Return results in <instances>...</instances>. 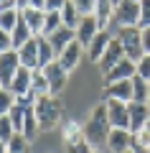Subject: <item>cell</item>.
<instances>
[{"instance_id": "obj_32", "label": "cell", "mask_w": 150, "mask_h": 153, "mask_svg": "<svg viewBox=\"0 0 150 153\" xmlns=\"http://www.w3.org/2000/svg\"><path fill=\"white\" fill-rule=\"evenodd\" d=\"M13 135H16V128H13L10 117H8V115H0V140L8 143Z\"/></svg>"}, {"instance_id": "obj_42", "label": "cell", "mask_w": 150, "mask_h": 153, "mask_svg": "<svg viewBox=\"0 0 150 153\" xmlns=\"http://www.w3.org/2000/svg\"><path fill=\"white\" fill-rule=\"evenodd\" d=\"M16 3H18V8H21V10H23V8H28V5H31V0H16Z\"/></svg>"}, {"instance_id": "obj_2", "label": "cell", "mask_w": 150, "mask_h": 153, "mask_svg": "<svg viewBox=\"0 0 150 153\" xmlns=\"http://www.w3.org/2000/svg\"><path fill=\"white\" fill-rule=\"evenodd\" d=\"M33 110H36V117H38L41 130H54V128L59 125L61 115H64V105H61L59 94H43V97H36Z\"/></svg>"}, {"instance_id": "obj_35", "label": "cell", "mask_w": 150, "mask_h": 153, "mask_svg": "<svg viewBox=\"0 0 150 153\" xmlns=\"http://www.w3.org/2000/svg\"><path fill=\"white\" fill-rule=\"evenodd\" d=\"M140 28L150 26V0H140Z\"/></svg>"}, {"instance_id": "obj_46", "label": "cell", "mask_w": 150, "mask_h": 153, "mask_svg": "<svg viewBox=\"0 0 150 153\" xmlns=\"http://www.w3.org/2000/svg\"><path fill=\"white\" fill-rule=\"evenodd\" d=\"M0 89H5V87H3V82H0Z\"/></svg>"}, {"instance_id": "obj_23", "label": "cell", "mask_w": 150, "mask_h": 153, "mask_svg": "<svg viewBox=\"0 0 150 153\" xmlns=\"http://www.w3.org/2000/svg\"><path fill=\"white\" fill-rule=\"evenodd\" d=\"M61 23H64L66 28H71V31H76V26L81 23V13L76 10V5L71 0H66V5L61 8Z\"/></svg>"}, {"instance_id": "obj_29", "label": "cell", "mask_w": 150, "mask_h": 153, "mask_svg": "<svg viewBox=\"0 0 150 153\" xmlns=\"http://www.w3.org/2000/svg\"><path fill=\"white\" fill-rule=\"evenodd\" d=\"M148 94H150L148 79H143V76L135 74L132 76V100H135V102H148Z\"/></svg>"}, {"instance_id": "obj_43", "label": "cell", "mask_w": 150, "mask_h": 153, "mask_svg": "<svg viewBox=\"0 0 150 153\" xmlns=\"http://www.w3.org/2000/svg\"><path fill=\"white\" fill-rule=\"evenodd\" d=\"M0 153H8V143H3V140H0Z\"/></svg>"}, {"instance_id": "obj_6", "label": "cell", "mask_w": 150, "mask_h": 153, "mask_svg": "<svg viewBox=\"0 0 150 153\" xmlns=\"http://www.w3.org/2000/svg\"><path fill=\"white\" fill-rule=\"evenodd\" d=\"M120 26H137L140 23V3H135V0H122L117 8H115V21Z\"/></svg>"}, {"instance_id": "obj_21", "label": "cell", "mask_w": 150, "mask_h": 153, "mask_svg": "<svg viewBox=\"0 0 150 153\" xmlns=\"http://www.w3.org/2000/svg\"><path fill=\"white\" fill-rule=\"evenodd\" d=\"M59 56H56L54 46H51V41H48L46 36H38V69H43V66H48L51 61H56Z\"/></svg>"}, {"instance_id": "obj_18", "label": "cell", "mask_w": 150, "mask_h": 153, "mask_svg": "<svg viewBox=\"0 0 150 153\" xmlns=\"http://www.w3.org/2000/svg\"><path fill=\"white\" fill-rule=\"evenodd\" d=\"M21 18L28 23V28L33 31V36H43V23H46V10H36V8H23Z\"/></svg>"}, {"instance_id": "obj_10", "label": "cell", "mask_w": 150, "mask_h": 153, "mask_svg": "<svg viewBox=\"0 0 150 153\" xmlns=\"http://www.w3.org/2000/svg\"><path fill=\"white\" fill-rule=\"evenodd\" d=\"M84 51H86V49H84V46H81L79 41L74 38V41H71V44H69V46H66V49L59 54V64L64 66L66 71H74L76 66L81 64V56H84Z\"/></svg>"}, {"instance_id": "obj_45", "label": "cell", "mask_w": 150, "mask_h": 153, "mask_svg": "<svg viewBox=\"0 0 150 153\" xmlns=\"http://www.w3.org/2000/svg\"><path fill=\"white\" fill-rule=\"evenodd\" d=\"M148 84H150V82H148ZM148 110H150V94H148Z\"/></svg>"}, {"instance_id": "obj_22", "label": "cell", "mask_w": 150, "mask_h": 153, "mask_svg": "<svg viewBox=\"0 0 150 153\" xmlns=\"http://www.w3.org/2000/svg\"><path fill=\"white\" fill-rule=\"evenodd\" d=\"M130 151L132 153H150V123L143 130L132 133V143H130Z\"/></svg>"}, {"instance_id": "obj_5", "label": "cell", "mask_w": 150, "mask_h": 153, "mask_svg": "<svg viewBox=\"0 0 150 153\" xmlns=\"http://www.w3.org/2000/svg\"><path fill=\"white\" fill-rule=\"evenodd\" d=\"M107 105V115H109V125L120 128V130H130V110L127 102H120V100H102Z\"/></svg>"}, {"instance_id": "obj_34", "label": "cell", "mask_w": 150, "mask_h": 153, "mask_svg": "<svg viewBox=\"0 0 150 153\" xmlns=\"http://www.w3.org/2000/svg\"><path fill=\"white\" fill-rule=\"evenodd\" d=\"M76 5V10L81 13V18L84 16H94V5H97V0H71Z\"/></svg>"}, {"instance_id": "obj_4", "label": "cell", "mask_w": 150, "mask_h": 153, "mask_svg": "<svg viewBox=\"0 0 150 153\" xmlns=\"http://www.w3.org/2000/svg\"><path fill=\"white\" fill-rule=\"evenodd\" d=\"M122 59H127V56H125V46H122V41L115 36L112 41H109L107 51L102 54V59L97 61V66H99V71H102V76L107 74V71H112V69H115V66H117Z\"/></svg>"}, {"instance_id": "obj_30", "label": "cell", "mask_w": 150, "mask_h": 153, "mask_svg": "<svg viewBox=\"0 0 150 153\" xmlns=\"http://www.w3.org/2000/svg\"><path fill=\"white\" fill-rule=\"evenodd\" d=\"M61 10H48L46 13V23H43V36H51L56 28H61Z\"/></svg>"}, {"instance_id": "obj_40", "label": "cell", "mask_w": 150, "mask_h": 153, "mask_svg": "<svg viewBox=\"0 0 150 153\" xmlns=\"http://www.w3.org/2000/svg\"><path fill=\"white\" fill-rule=\"evenodd\" d=\"M66 5V0H46V13L48 10H61Z\"/></svg>"}, {"instance_id": "obj_33", "label": "cell", "mask_w": 150, "mask_h": 153, "mask_svg": "<svg viewBox=\"0 0 150 153\" xmlns=\"http://www.w3.org/2000/svg\"><path fill=\"white\" fill-rule=\"evenodd\" d=\"M13 105H16V94L10 89H0V115H8Z\"/></svg>"}, {"instance_id": "obj_19", "label": "cell", "mask_w": 150, "mask_h": 153, "mask_svg": "<svg viewBox=\"0 0 150 153\" xmlns=\"http://www.w3.org/2000/svg\"><path fill=\"white\" fill-rule=\"evenodd\" d=\"M94 18H97V23H99V31H107L109 23L115 21V5H112V0H97Z\"/></svg>"}, {"instance_id": "obj_8", "label": "cell", "mask_w": 150, "mask_h": 153, "mask_svg": "<svg viewBox=\"0 0 150 153\" xmlns=\"http://www.w3.org/2000/svg\"><path fill=\"white\" fill-rule=\"evenodd\" d=\"M43 74L48 79V87H51V94H59L61 89L66 87V79H69V71L59 64V59L51 61L48 66H43Z\"/></svg>"}, {"instance_id": "obj_20", "label": "cell", "mask_w": 150, "mask_h": 153, "mask_svg": "<svg viewBox=\"0 0 150 153\" xmlns=\"http://www.w3.org/2000/svg\"><path fill=\"white\" fill-rule=\"evenodd\" d=\"M48 41H51V46H54V51H56V56L61 54V51L66 49V46L71 44L76 38V31H71V28H66V26H61V28H56L51 36H46Z\"/></svg>"}, {"instance_id": "obj_12", "label": "cell", "mask_w": 150, "mask_h": 153, "mask_svg": "<svg viewBox=\"0 0 150 153\" xmlns=\"http://www.w3.org/2000/svg\"><path fill=\"white\" fill-rule=\"evenodd\" d=\"M130 143H132V130H120V128H112L107 135V148L109 153H127Z\"/></svg>"}, {"instance_id": "obj_25", "label": "cell", "mask_w": 150, "mask_h": 153, "mask_svg": "<svg viewBox=\"0 0 150 153\" xmlns=\"http://www.w3.org/2000/svg\"><path fill=\"white\" fill-rule=\"evenodd\" d=\"M10 36H13V49L18 51L23 44H26V41H31V38H33V31L28 28V23L21 18V21H18V26L13 28V33H10Z\"/></svg>"}, {"instance_id": "obj_50", "label": "cell", "mask_w": 150, "mask_h": 153, "mask_svg": "<svg viewBox=\"0 0 150 153\" xmlns=\"http://www.w3.org/2000/svg\"><path fill=\"white\" fill-rule=\"evenodd\" d=\"M127 153H132V151H127Z\"/></svg>"}, {"instance_id": "obj_36", "label": "cell", "mask_w": 150, "mask_h": 153, "mask_svg": "<svg viewBox=\"0 0 150 153\" xmlns=\"http://www.w3.org/2000/svg\"><path fill=\"white\" fill-rule=\"evenodd\" d=\"M137 76H143V79L150 82V54H145L143 59L137 61Z\"/></svg>"}, {"instance_id": "obj_31", "label": "cell", "mask_w": 150, "mask_h": 153, "mask_svg": "<svg viewBox=\"0 0 150 153\" xmlns=\"http://www.w3.org/2000/svg\"><path fill=\"white\" fill-rule=\"evenodd\" d=\"M28 138L23 133H16V135L8 140V153H28Z\"/></svg>"}, {"instance_id": "obj_15", "label": "cell", "mask_w": 150, "mask_h": 153, "mask_svg": "<svg viewBox=\"0 0 150 153\" xmlns=\"http://www.w3.org/2000/svg\"><path fill=\"white\" fill-rule=\"evenodd\" d=\"M31 79H33V69H28V66H18L16 76H13V82H10V92L16 94V97H23V94L31 92Z\"/></svg>"}, {"instance_id": "obj_27", "label": "cell", "mask_w": 150, "mask_h": 153, "mask_svg": "<svg viewBox=\"0 0 150 153\" xmlns=\"http://www.w3.org/2000/svg\"><path fill=\"white\" fill-rule=\"evenodd\" d=\"M41 133V125H38V117H36V110L28 107L26 112V120H23V135L28 138V140H36V135Z\"/></svg>"}, {"instance_id": "obj_28", "label": "cell", "mask_w": 150, "mask_h": 153, "mask_svg": "<svg viewBox=\"0 0 150 153\" xmlns=\"http://www.w3.org/2000/svg\"><path fill=\"white\" fill-rule=\"evenodd\" d=\"M21 21V8H8V10H0V28L8 33H13V28Z\"/></svg>"}, {"instance_id": "obj_1", "label": "cell", "mask_w": 150, "mask_h": 153, "mask_svg": "<svg viewBox=\"0 0 150 153\" xmlns=\"http://www.w3.org/2000/svg\"><path fill=\"white\" fill-rule=\"evenodd\" d=\"M112 130L109 125V115H107V105L97 102V107L92 110L89 120L84 123V138L94 151H99V146H107V135Z\"/></svg>"}, {"instance_id": "obj_37", "label": "cell", "mask_w": 150, "mask_h": 153, "mask_svg": "<svg viewBox=\"0 0 150 153\" xmlns=\"http://www.w3.org/2000/svg\"><path fill=\"white\" fill-rule=\"evenodd\" d=\"M66 153H94V148H92L86 140H81V143H71V146H66Z\"/></svg>"}, {"instance_id": "obj_11", "label": "cell", "mask_w": 150, "mask_h": 153, "mask_svg": "<svg viewBox=\"0 0 150 153\" xmlns=\"http://www.w3.org/2000/svg\"><path fill=\"white\" fill-rule=\"evenodd\" d=\"M127 110H130V130L137 133L143 130L145 125L150 123V110H148V102H127Z\"/></svg>"}, {"instance_id": "obj_26", "label": "cell", "mask_w": 150, "mask_h": 153, "mask_svg": "<svg viewBox=\"0 0 150 153\" xmlns=\"http://www.w3.org/2000/svg\"><path fill=\"white\" fill-rule=\"evenodd\" d=\"M31 92L36 94V97H43V94H51V87H48V79H46V74H43V69H33Z\"/></svg>"}, {"instance_id": "obj_7", "label": "cell", "mask_w": 150, "mask_h": 153, "mask_svg": "<svg viewBox=\"0 0 150 153\" xmlns=\"http://www.w3.org/2000/svg\"><path fill=\"white\" fill-rule=\"evenodd\" d=\"M18 66H21V56H18L16 49L3 51V54H0V82H3V87H5V89L10 87V82H13V76H16Z\"/></svg>"}, {"instance_id": "obj_14", "label": "cell", "mask_w": 150, "mask_h": 153, "mask_svg": "<svg viewBox=\"0 0 150 153\" xmlns=\"http://www.w3.org/2000/svg\"><path fill=\"white\" fill-rule=\"evenodd\" d=\"M135 74H137V64H135V61H130V59H122L112 71H107V74H104V84L122 82V79H132Z\"/></svg>"}, {"instance_id": "obj_9", "label": "cell", "mask_w": 150, "mask_h": 153, "mask_svg": "<svg viewBox=\"0 0 150 153\" xmlns=\"http://www.w3.org/2000/svg\"><path fill=\"white\" fill-rule=\"evenodd\" d=\"M102 100H120V102H132V79H122V82L104 84Z\"/></svg>"}, {"instance_id": "obj_13", "label": "cell", "mask_w": 150, "mask_h": 153, "mask_svg": "<svg viewBox=\"0 0 150 153\" xmlns=\"http://www.w3.org/2000/svg\"><path fill=\"white\" fill-rule=\"evenodd\" d=\"M112 38H115L112 31H99V33H97V36L92 38V44L86 46V56H89V61H94V64H97V61L102 59V54L107 51V46H109Z\"/></svg>"}, {"instance_id": "obj_49", "label": "cell", "mask_w": 150, "mask_h": 153, "mask_svg": "<svg viewBox=\"0 0 150 153\" xmlns=\"http://www.w3.org/2000/svg\"><path fill=\"white\" fill-rule=\"evenodd\" d=\"M135 3H140V0H135Z\"/></svg>"}, {"instance_id": "obj_24", "label": "cell", "mask_w": 150, "mask_h": 153, "mask_svg": "<svg viewBox=\"0 0 150 153\" xmlns=\"http://www.w3.org/2000/svg\"><path fill=\"white\" fill-rule=\"evenodd\" d=\"M81 140H86V138H84V125H79V123H74V120L64 123V143H66V146H71V143H81Z\"/></svg>"}, {"instance_id": "obj_39", "label": "cell", "mask_w": 150, "mask_h": 153, "mask_svg": "<svg viewBox=\"0 0 150 153\" xmlns=\"http://www.w3.org/2000/svg\"><path fill=\"white\" fill-rule=\"evenodd\" d=\"M140 36H143V49H145V54H150V26L140 28Z\"/></svg>"}, {"instance_id": "obj_44", "label": "cell", "mask_w": 150, "mask_h": 153, "mask_svg": "<svg viewBox=\"0 0 150 153\" xmlns=\"http://www.w3.org/2000/svg\"><path fill=\"white\" fill-rule=\"evenodd\" d=\"M120 3H122V0H112V5H115V8H117V5H120Z\"/></svg>"}, {"instance_id": "obj_38", "label": "cell", "mask_w": 150, "mask_h": 153, "mask_svg": "<svg viewBox=\"0 0 150 153\" xmlns=\"http://www.w3.org/2000/svg\"><path fill=\"white\" fill-rule=\"evenodd\" d=\"M10 49H13V36L0 28V54H3V51H10Z\"/></svg>"}, {"instance_id": "obj_41", "label": "cell", "mask_w": 150, "mask_h": 153, "mask_svg": "<svg viewBox=\"0 0 150 153\" xmlns=\"http://www.w3.org/2000/svg\"><path fill=\"white\" fill-rule=\"evenodd\" d=\"M31 8H36V10H46V0H31Z\"/></svg>"}, {"instance_id": "obj_3", "label": "cell", "mask_w": 150, "mask_h": 153, "mask_svg": "<svg viewBox=\"0 0 150 153\" xmlns=\"http://www.w3.org/2000/svg\"><path fill=\"white\" fill-rule=\"evenodd\" d=\"M117 38L122 41L125 56H127L130 61H135V64H137V61L145 56L143 36H140V26H120V28H117Z\"/></svg>"}, {"instance_id": "obj_47", "label": "cell", "mask_w": 150, "mask_h": 153, "mask_svg": "<svg viewBox=\"0 0 150 153\" xmlns=\"http://www.w3.org/2000/svg\"><path fill=\"white\" fill-rule=\"evenodd\" d=\"M94 153H102V151H94Z\"/></svg>"}, {"instance_id": "obj_48", "label": "cell", "mask_w": 150, "mask_h": 153, "mask_svg": "<svg viewBox=\"0 0 150 153\" xmlns=\"http://www.w3.org/2000/svg\"><path fill=\"white\" fill-rule=\"evenodd\" d=\"M0 3H5V0H0Z\"/></svg>"}, {"instance_id": "obj_17", "label": "cell", "mask_w": 150, "mask_h": 153, "mask_svg": "<svg viewBox=\"0 0 150 153\" xmlns=\"http://www.w3.org/2000/svg\"><path fill=\"white\" fill-rule=\"evenodd\" d=\"M18 56H21V66H28V69H38V36H33L31 41L18 49Z\"/></svg>"}, {"instance_id": "obj_16", "label": "cell", "mask_w": 150, "mask_h": 153, "mask_svg": "<svg viewBox=\"0 0 150 153\" xmlns=\"http://www.w3.org/2000/svg\"><path fill=\"white\" fill-rule=\"evenodd\" d=\"M97 33H99V23H97V18L94 16H84V18H81V23L76 26V41L86 49Z\"/></svg>"}]
</instances>
